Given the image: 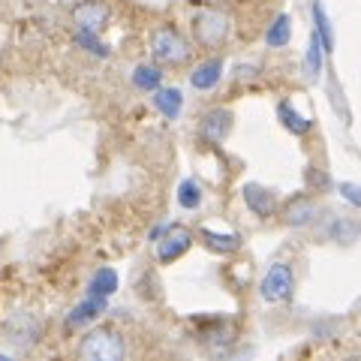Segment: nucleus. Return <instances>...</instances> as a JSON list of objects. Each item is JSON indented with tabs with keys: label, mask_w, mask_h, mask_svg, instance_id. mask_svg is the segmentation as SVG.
I'll list each match as a JSON object with an SVG mask.
<instances>
[{
	"label": "nucleus",
	"mask_w": 361,
	"mask_h": 361,
	"mask_svg": "<svg viewBox=\"0 0 361 361\" xmlns=\"http://www.w3.org/2000/svg\"><path fill=\"white\" fill-rule=\"evenodd\" d=\"M313 214H316L313 202L307 196H298V199H292L286 205V223L289 226H307L313 220Z\"/></svg>",
	"instance_id": "13"
},
{
	"label": "nucleus",
	"mask_w": 361,
	"mask_h": 361,
	"mask_svg": "<svg viewBox=\"0 0 361 361\" xmlns=\"http://www.w3.org/2000/svg\"><path fill=\"white\" fill-rule=\"evenodd\" d=\"M241 193H244L247 208H250L256 217H271V214H274V196H271L265 187H259V184H244Z\"/></svg>",
	"instance_id": "9"
},
{
	"label": "nucleus",
	"mask_w": 361,
	"mask_h": 361,
	"mask_svg": "<svg viewBox=\"0 0 361 361\" xmlns=\"http://www.w3.org/2000/svg\"><path fill=\"white\" fill-rule=\"evenodd\" d=\"M220 75H223V61H205V63L196 66L193 75H190V85L196 90H211L220 82Z\"/></svg>",
	"instance_id": "11"
},
{
	"label": "nucleus",
	"mask_w": 361,
	"mask_h": 361,
	"mask_svg": "<svg viewBox=\"0 0 361 361\" xmlns=\"http://www.w3.org/2000/svg\"><path fill=\"white\" fill-rule=\"evenodd\" d=\"M193 33L196 42L205 45V49H217V45L229 37V16L220 13V9H205L193 18Z\"/></svg>",
	"instance_id": "3"
},
{
	"label": "nucleus",
	"mask_w": 361,
	"mask_h": 361,
	"mask_svg": "<svg viewBox=\"0 0 361 361\" xmlns=\"http://www.w3.org/2000/svg\"><path fill=\"white\" fill-rule=\"evenodd\" d=\"M341 193H343V199L349 202V205L361 208V187H358V184H349V180H343V184H341Z\"/></svg>",
	"instance_id": "22"
},
{
	"label": "nucleus",
	"mask_w": 361,
	"mask_h": 361,
	"mask_svg": "<svg viewBox=\"0 0 361 361\" xmlns=\"http://www.w3.org/2000/svg\"><path fill=\"white\" fill-rule=\"evenodd\" d=\"M73 21H75V30H94L99 33L109 21V6L99 4V0H85L73 9Z\"/></svg>",
	"instance_id": "6"
},
{
	"label": "nucleus",
	"mask_w": 361,
	"mask_h": 361,
	"mask_svg": "<svg viewBox=\"0 0 361 361\" xmlns=\"http://www.w3.org/2000/svg\"><path fill=\"white\" fill-rule=\"evenodd\" d=\"M75 45H82L85 51H90V54H97V58H109V49L103 42H99V37L94 30H75Z\"/></svg>",
	"instance_id": "20"
},
{
	"label": "nucleus",
	"mask_w": 361,
	"mask_h": 361,
	"mask_svg": "<svg viewBox=\"0 0 361 361\" xmlns=\"http://www.w3.org/2000/svg\"><path fill=\"white\" fill-rule=\"evenodd\" d=\"M151 54H154V61L163 63V66H180V63H187V58H190V45L180 39L178 30L160 27L151 37Z\"/></svg>",
	"instance_id": "2"
},
{
	"label": "nucleus",
	"mask_w": 361,
	"mask_h": 361,
	"mask_svg": "<svg viewBox=\"0 0 361 361\" xmlns=\"http://www.w3.org/2000/svg\"><path fill=\"white\" fill-rule=\"evenodd\" d=\"M277 118H280V123L289 130V133H295V135H304L310 130V121L307 118H301L295 109H292V103L289 99H283V103L277 106Z\"/></svg>",
	"instance_id": "15"
},
{
	"label": "nucleus",
	"mask_w": 361,
	"mask_h": 361,
	"mask_svg": "<svg viewBox=\"0 0 361 361\" xmlns=\"http://www.w3.org/2000/svg\"><path fill=\"white\" fill-rule=\"evenodd\" d=\"M292 268L286 262H274L268 268V274L262 277V286H259V295H262L268 304H277V301H286L292 295Z\"/></svg>",
	"instance_id": "4"
},
{
	"label": "nucleus",
	"mask_w": 361,
	"mask_h": 361,
	"mask_svg": "<svg viewBox=\"0 0 361 361\" xmlns=\"http://www.w3.org/2000/svg\"><path fill=\"white\" fill-rule=\"evenodd\" d=\"M154 106L163 111V118L175 121L180 115V106H184V97H180L178 87H157L154 90Z\"/></svg>",
	"instance_id": "10"
},
{
	"label": "nucleus",
	"mask_w": 361,
	"mask_h": 361,
	"mask_svg": "<svg viewBox=\"0 0 361 361\" xmlns=\"http://www.w3.org/2000/svg\"><path fill=\"white\" fill-rule=\"evenodd\" d=\"M160 78H163V73L157 70V66H135L133 85L139 90H157V87H160Z\"/></svg>",
	"instance_id": "19"
},
{
	"label": "nucleus",
	"mask_w": 361,
	"mask_h": 361,
	"mask_svg": "<svg viewBox=\"0 0 361 361\" xmlns=\"http://www.w3.org/2000/svg\"><path fill=\"white\" fill-rule=\"evenodd\" d=\"M103 310H106V295H87L82 304H75V307L70 310L66 325H87V322H94Z\"/></svg>",
	"instance_id": "8"
},
{
	"label": "nucleus",
	"mask_w": 361,
	"mask_h": 361,
	"mask_svg": "<svg viewBox=\"0 0 361 361\" xmlns=\"http://www.w3.org/2000/svg\"><path fill=\"white\" fill-rule=\"evenodd\" d=\"M229 130H232V115H229L226 109H214V111H208L205 121H202V127H199L202 139L211 142V145L223 142V139H226V133H229Z\"/></svg>",
	"instance_id": "7"
},
{
	"label": "nucleus",
	"mask_w": 361,
	"mask_h": 361,
	"mask_svg": "<svg viewBox=\"0 0 361 361\" xmlns=\"http://www.w3.org/2000/svg\"><path fill=\"white\" fill-rule=\"evenodd\" d=\"M322 54H325L322 39H319V33L313 30V37L307 42V51H304V75H307L310 82H316L319 73H322Z\"/></svg>",
	"instance_id": "12"
},
{
	"label": "nucleus",
	"mask_w": 361,
	"mask_h": 361,
	"mask_svg": "<svg viewBox=\"0 0 361 361\" xmlns=\"http://www.w3.org/2000/svg\"><path fill=\"white\" fill-rule=\"evenodd\" d=\"M115 289H118V274L111 268H99L97 274H94V280H90V286H87V292L90 295H115Z\"/></svg>",
	"instance_id": "18"
},
{
	"label": "nucleus",
	"mask_w": 361,
	"mask_h": 361,
	"mask_svg": "<svg viewBox=\"0 0 361 361\" xmlns=\"http://www.w3.org/2000/svg\"><path fill=\"white\" fill-rule=\"evenodd\" d=\"M190 244H193V235H190L187 226H166L163 229V241H157V259L160 262H175V259H180Z\"/></svg>",
	"instance_id": "5"
},
{
	"label": "nucleus",
	"mask_w": 361,
	"mask_h": 361,
	"mask_svg": "<svg viewBox=\"0 0 361 361\" xmlns=\"http://www.w3.org/2000/svg\"><path fill=\"white\" fill-rule=\"evenodd\" d=\"M123 353H127L123 337L115 329H106V325L87 331L82 337V343H78V355L85 361H118V358H123Z\"/></svg>",
	"instance_id": "1"
},
{
	"label": "nucleus",
	"mask_w": 361,
	"mask_h": 361,
	"mask_svg": "<svg viewBox=\"0 0 361 361\" xmlns=\"http://www.w3.org/2000/svg\"><path fill=\"white\" fill-rule=\"evenodd\" d=\"M313 30L319 33L325 54H331L334 51V33H331V21H329V16H325V9H322L319 0L313 4Z\"/></svg>",
	"instance_id": "16"
},
{
	"label": "nucleus",
	"mask_w": 361,
	"mask_h": 361,
	"mask_svg": "<svg viewBox=\"0 0 361 361\" xmlns=\"http://www.w3.org/2000/svg\"><path fill=\"white\" fill-rule=\"evenodd\" d=\"M202 241H205L208 250L214 253H235L241 247V238L238 235H220V232H211V229H202Z\"/></svg>",
	"instance_id": "14"
},
{
	"label": "nucleus",
	"mask_w": 361,
	"mask_h": 361,
	"mask_svg": "<svg viewBox=\"0 0 361 361\" xmlns=\"http://www.w3.org/2000/svg\"><path fill=\"white\" fill-rule=\"evenodd\" d=\"M289 39H292V21H289V16H277L274 25H271L268 33H265L268 49H283Z\"/></svg>",
	"instance_id": "17"
},
{
	"label": "nucleus",
	"mask_w": 361,
	"mask_h": 361,
	"mask_svg": "<svg viewBox=\"0 0 361 361\" xmlns=\"http://www.w3.org/2000/svg\"><path fill=\"white\" fill-rule=\"evenodd\" d=\"M178 202H180V208H187V211H196L202 205V190L196 180H184V184L178 187Z\"/></svg>",
	"instance_id": "21"
}]
</instances>
